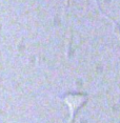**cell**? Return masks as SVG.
Wrapping results in <instances>:
<instances>
[{
	"instance_id": "6da1fadb",
	"label": "cell",
	"mask_w": 120,
	"mask_h": 123,
	"mask_svg": "<svg viewBox=\"0 0 120 123\" xmlns=\"http://www.w3.org/2000/svg\"><path fill=\"white\" fill-rule=\"evenodd\" d=\"M86 101V96L84 94H69L66 95L64 98V103L68 105L69 111V122L73 121L74 116L76 111H78L80 107Z\"/></svg>"
}]
</instances>
